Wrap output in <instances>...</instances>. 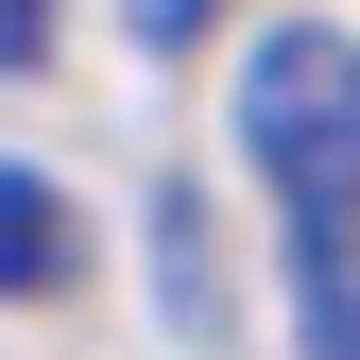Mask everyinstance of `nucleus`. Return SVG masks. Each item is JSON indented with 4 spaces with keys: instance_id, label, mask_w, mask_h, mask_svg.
<instances>
[{
    "instance_id": "1",
    "label": "nucleus",
    "mask_w": 360,
    "mask_h": 360,
    "mask_svg": "<svg viewBox=\"0 0 360 360\" xmlns=\"http://www.w3.org/2000/svg\"><path fill=\"white\" fill-rule=\"evenodd\" d=\"M240 155L292 223V326L309 360H360V34L292 18L240 69Z\"/></svg>"
},
{
    "instance_id": "4",
    "label": "nucleus",
    "mask_w": 360,
    "mask_h": 360,
    "mask_svg": "<svg viewBox=\"0 0 360 360\" xmlns=\"http://www.w3.org/2000/svg\"><path fill=\"white\" fill-rule=\"evenodd\" d=\"M18 69H52V0H0V86Z\"/></svg>"
},
{
    "instance_id": "2",
    "label": "nucleus",
    "mask_w": 360,
    "mask_h": 360,
    "mask_svg": "<svg viewBox=\"0 0 360 360\" xmlns=\"http://www.w3.org/2000/svg\"><path fill=\"white\" fill-rule=\"evenodd\" d=\"M86 275V240H69V206L34 189V172H0V309H52Z\"/></svg>"
},
{
    "instance_id": "3",
    "label": "nucleus",
    "mask_w": 360,
    "mask_h": 360,
    "mask_svg": "<svg viewBox=\"0 0 360 360\" xmlns=\"http://www.w3.org/2000/svg\"><path fill=\"white\" fill-rule=\"evenodd\" d=\"M206 18H223V0H120V34H138V52H189Z\"/></svg>"
}]
</instances>
